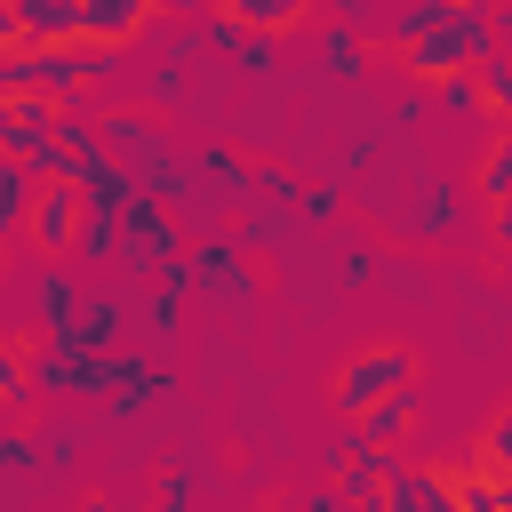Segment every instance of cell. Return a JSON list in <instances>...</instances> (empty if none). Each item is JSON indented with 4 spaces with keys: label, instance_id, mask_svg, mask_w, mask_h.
I'll list each match as a JSON object with an SVG mask.
<instances>
[{
    "label": "cell",
    "instance_id": "1",
    "mask_svg": "<svg viewBox=\"0 0 512 512\" xmlns=\"http://www.w3.org/2000/svg\"><path fill=\"white\" fill-rule=\"evenodd\" d=\"M96 144H104V152L136 176V192H152L176 224H184V216H192V224H216V200L200 192L192 160H184V152H176V144H168L144 112H112V120H96Z\"/></svg>",
    "mask_w": 512,
    "mask_h": 512
},
{
    "label": "cell",
    "instance_id": "2",
    "mask_svg": "<svg viewBox=\"0 0 512 512\" xmlns=\"http://www.w3.org/2000/svg\"><path fill=\"white\" fill-rule=\"evenodd\" d=\"M488 56H496V0H464L432 40L408 48V72H416V88H440L448 72H480Z\"/></svg>",
    "mask_w": 512,
    "mask_h": 512
},
{
    "label": "cell",
    "instance_id": "3",
    "mask_svg": "<svg viewBox=\"0 0 512 512\" xmlns=\"http://www.w3.org/2000/svg\"><path fill=\"white\" fill-rule=\"evenodd\" d=\"M416 384V352L408 344H368V352H352L344 368H336V408L360 424L376 400H392V392H408Z\"/></svg>",
    "mask_w": 512,
    "mask_h": 512
},
{
    "label": "cell",
    "instance_id": "4",
    "mask_svg": "<svg viewBox=\"0 0 512 512\" xmlns=\"http://www.w3.org/2000/svg\"><path fill=\"white\" fill-rule=\"evenodd\" d=\"M176 256H184V240H176V216H168L152 192H136V200L120 208V272H128V280H160Z\"/></svg>",
    "mask_w": 512,
    "mask_h": 512
},
{
    "label": "cell",
    "instance_id": "5",
    "mask_svg": "<svg viewBox=\"0 0 512 512\" xmlns=\"http://www.w3.org/2000/svg\"><path fill=\"white\" fill-rule=\"evenodd\" d=\"M184 264H192V296H200L208 312H248V304H256V264H248V248H240V240L208 232Z\"/></svg>",
    "mask_w": 512,
    "mask_h": 512
},
{
    "label": "cell",
    "instance_id": "6",
    "mask_svg": "<svg viewBox=\"0 0 512 512\" xmlns=\"http://www.w3.org/2000/svg\"><path fill=\"white\" fill-rule=\"evenodd\" d=\"M192 176H200V192L216 200V208H256V160L248 152H232V144H200L192 152Z\"/></svg>",
    "mask_w": 512,
    "mask_h": 512
},
{
    "label": "cell",
    "instance_id": "7",
    "mask_svg": "<svg viewBox=\"0 0 512 512\" xmlns=\"http://www.w3.org/2000/svg\"><path fill=\"white\" fill-rule=\"evenodd\" d=\"M80 224H88V200H80V184H40V200H32V248L40 256H64V248H80Z\"/></svg>",
    "mask_w": 512,
    "mask_h": 512
},
{
    "label": "cell",
    "instance_id": "8",
    "mask_svg": "<svg viewBox=\"0 0 512 512\" xmlns=\"http://www.w3.org/2000/svg\"><path fill=\"white\" fill-rule=\"evenodd\" d=\"M64 184H80V200H88L96 216H120V208L136 200V176H128V168H120V160H112L104 144L72 152V176H64Z\"/></svg>",
    "mask_w": 512,
    "mask_h": 512
},
{
    "label": "cell",
    "instance_id": "9",
    "mask_svg": "<svg viewBox=\"0 0 512 512\" xmlns=\"http://www.w3.org/2000/svg\"><path fill=\"white\" fill-rule=\"evenodd\" d=\"M80 304H88V288H80L64 264H40V272H32V312H40V336H48V344H64V336L80 328Z\"/></svg>",
    "mask_w": 512,
    "mask_h": 512
},
{
    "label": "cell",
    "instance_id": "10",
    "mask_svg": "<svg viewBox=\"0 0 512 512\" xmlns=\"http://www.w3.org/2000/svg\"><path fill=\"white\" fill-rule=\"evenodd\" d=\"M464 224V208H456V192L440 184V176H416V192L400 200V232H416V240H448Z\"/></svg>",
    "mask_w": 512,
    "mask_h": 512
},
{
    "label": "cell",
    "instance_id": "11",
    "mask_svg": "<svg viewBox=\"0 0 512 512\" xmlns=\"http://www.w3.org/2000/svg\"><path fill=\"white\" fill-rule=\"evenodd\" d=\"M392 472H400V464H392V448H368L360 432H344V464H336V488H344L352 504H376V496L392 488Z\"/></svg>",
    "mask_w": 512,
    "mask_h": 512
},
{
    "label": "cell",
    "instance_id": "12",
    "mask_svg": "<svg viewBox=\"0 0 512 512\" xmlns=\"http://www.w3.org/2000/svg\"><path fill=\"white\" fill-rule=\"evenodd\" d=\"M200 48H216V56H232V72H248V80H272V32H248V24H232V16H216L208 32H200Z\"/></svg>",
    "mask_w": 512,
    "mask_h": 512
},
{
    "label": "cell",
    "instance_id": "13",
    "mask_svg": "<svg viewBox=\"0 0 512 512\" xmlns=\"http://www.w3.org/2000/svg\"><path fill=\"white\" fill-rule=\"evenodd\" d=\"M128 320H136V312H128V296H112V288H96V296L80 304V328H72L64 344H72V352H120V336H128Z\"/></svg>",
    "mask_w": 512,
    "mask_h": 512
},
{
    "label": "cell",
    "instance_id": "14",
    "mask_svg": "<svg viewBox=\"0 0 512 512\" xmlns=\"http://www.w3.org/2000/svg\"><path fill=\"white\" fill-rule=\"evenodd\" d=\"M16 32H24L32 48L88 40V24H80V0H16Z\"/></svg>",
    "mask_w": 512,
    "mask_h": 512
},
{
    "label": "cell",
    "instance_id": "15",
    "mask_svg": "<svg viewBox=\"0 0 512 512\" xmlns=\"http://www.w3.org/2000/svg\"><path fill=\"white\" fill-rule=\"evenodd\" d=\"M320 80H336V88H352V80H368V32L360 24H320Z\"/></svg>",
    "mask_w": 512,
    "mask_h": 512
},
{
    "label": "cell",
    "instance_id": "16",
    "mask_svg": "<svg viewBox=\"0 0 512 512\" xmlns=\"http://www.w3.org/2000/svg\"><path fill=\"white\" fill-rule=\"evenodd\" d=\"M456 8H464V0H408V8H392V16L376 24V40L408 56V48H416V40H432V32H440V24L456 16Z\"/></svg>",
    "mask_w": 512,
    "mask_h": 512
},
{
    "label": "cell",
    "instance_id": "17",
    "mask_svg": "<svg viewBox=\"0 0 512 512\" xmlns=\"http://www.w3.org/2000/svg\"><path fill=\"white\" fill-rule=\"evenodd\" d=\"M80 24H88V40L128 48V40L152 24V0H80Z\"/></svg>",
    "mask_w": 512,
    "mask_h": 512
},
{
    "label": "cell",
    "instance_id": "18",
    "mask_svg": "<svg viewBox=\"0 0 512 512\" xmlns=\"http://www.w3.org/2000/svg\"><path fill=\"white\" fill-rule=\"evenodd\" d=\"M416 408H424V400H416V384H408V392H392V400H376V408H368V416H360L352 432H360L368 448H400V440L416 432Z\"/></svg>",
    "mask_w": 512,
    "mask_h": 512
},
{
    "label": "cell",
    "instance_id": "19",
    "mask_svg": "<svg viewBox=\"0 0 512 512\" xmlns=\"http://www.w3.org/2000/svg\"><path fill=\"white\" fill-rule=\"evenodd\" d=\"M296 232H304V216H296L288 200H256V208L240 216V248H248V256H256V248H288Z\"/></svg>",
    "mask_w": 512,
    "mask_h": 512
},
{
    "label": "cell",
    "instance_id": "20",
    "mask_svg": "<svg viewBox=\"0 0 512 512\" xmlns=\"http://www.w3.org/2000/svg\"><path fill=\"white\" fill-rule=\"evenodd\" d=\"M32 200H40V176L24 160H0V240L32 232Z\"/></svg>",
    "mask_w": 512,
    "mask_h": 512
},
{
    "label": "cell",
    "instance_id": "21",
    "mask_svg": "<svg viewBox=\"0 0 512 512\" xmlns=\"http://www.w3.org/2000/svg\"><path fill=\"white\" fill-rule=\"evenodd\" d=\"M472 184H480V200H488V208H496V200H512V120H496V128H488V152H480V176H472Z\"/></svg>",
    "mask_w": 512,
    "mask_h": 512
},
{
    "label": "cell",
    "instance_id": "22",
    "mask_svg": "<svg viewBox=\"0 0 512 512\" xmlns=\"http://www.w3.org/2000/svg\"><path fill=\"white\" fill-rule=\"evenodd\" d=\"M448 488H456V512H504V472L488 464H456Z\"/></svg>",
    "mask_w": 512,
    "mask_h": 512
},
{
    "label": "cell",
    "instance_id": "23",
    "mask_svg": "<svg viewBox=\"0 0 512 512\" xmlns=\"http://www.w3.org/2000/svg\"><path fill=\"white\" fill-rule=\"evenodd\" d=\"M432 104H440V112H456V120H480V128H496V112H488V96H480V72H448V80L432 88Z\"/></svg>",
    "mask_w": 512,
    "mask_h": 512
},
{
    "label": "cell",
    "instance_id": "24",
    "mask_svg": "<svg viewBox=\"0 0 512 512\" xmlns=\"http://www.w3.org/2000/svg\"><path fill=\"white\" fill-rule=\"evenodd\" d=\"M216 8H224L232 24H248V32H288L312 0H216Z\"/></svg>",
    "mask_w": 512,
    "mask_h": 512
},
{
    "label": "cell",
    "instance_id": "25",
    "mask_svg": "<svg viewBox=\"0 0 512 512\" xmlns=\"http://www.w3.org/2000/svg\"><path fill=\"white\" fill-rule=\"evenodd\" d=\"M32 400V352L0 336V408H24Z\"/></svg>",
    "mask_w": 512,
    "mask_h": 512
},
{
    "label": "cell",
    "instance_id": "26",
    "mask_svg": "<svg viewBox=\"0 0 512 512\" xmlns=\"http://www.w3.org/2000/svg\"><path fill=\"white\" fill-rule=\"evenodd\" d=\"M480 96H488L496 120H512V40H496V56L480 64Z\"/></svg>",
    "mask_w": 512,
    "mask_h": 512
},
{
    "label": "cell",
    "instance_id": "27",
    "mask_svg": "<svg viewBox=\"0 0 512 512\" xmlns=\"http://www.w3.org/2000/svg\"><path fill=\"white\" fill-rule=\"evenodd\" d=\"M192 496H200V464H192V456H168V472H160V512H192Z\"/></svg>",
    "mask_w": 512,
    "mask_h": 512
},
{
    "label": "cell",
    "instance_id": "28",
    "mask_svg": "<svg viewBox=\"0 0 512 512\" xmlns=\"http://www.w3.org/2000/svg\"><path fill=\"white\" fill-rule=\"evenodd\" d=\"M80 256H88V264H120V216H96V208H88V224H80Z\"/></svg>",
    "mask_w": 512,
    "mask_h": 512
},
{
    "label": "cell",
    "instance_id": "29",
    "mask_svg": "<svg viewBox=\"0 0 512 512\" xmlns=\"http://www.w3.org/2000/svg\"><path fill=\"white\" fill-rule=\"evenodd\" d=\"M336 208H344V192H336V184H328V176H320V184H304V192H296V216H304V224H312V232H320V224H336Z\"/></svg>",
    "mask_w": 512,
    "mask_h": 512
},
{
    "label": "cell",
    "instance_id": "30",
    "mask_svg": "<svg viewBox=\"0 0 512 512\" xmlns=\"http://www.w3.org/2000/svg\"><path fill=\"white\" fill-rule=\"evenodd\" d=\"M480 464H488V472H512V408L488 424V440H480Z\"/></svg>",
    "mask_w": 512,
    "mask_h": 512
},
{
    "label": "cell",
    "instance_id": "31",
    "mask_svg": "<svg viewBox=\"0 0 512 512\" xmlns=\"http://www.w3.org/2000/svg\"><path fill=\"white\" fill-rule=\"evenodd\" d=\"M336 280H344V288L376 280V248H360V240H352V248H336Z\"/></svg>",
    "mask_w": 512,
    "mask_h": 512
},
{
    "label": "cell",
    "instance_id": "32",
    "mask_svg": "<svg viewBox=\"0 0 512 512\" xmlns=\"http://www.w3.org/2000/svg\"><path fill=\"white\" fill-rule=\"evenodd\" d=\"M32 464H40V440L8 432V440H0V480H16V472H32Z\"/></svg>",
    "mask_w": 512,
    "mask_h": 512
},
{
    "label": "cell",
    "instance_id": "33",
    "mask_svg": "<svg viewBox=\"0 0 512 512\" xmlns=\"http://www.w3.org/2000/svg\"><path fill=\"white\" fill-rule=\"evenodd\" d=\"M40 464H48V472H72V464H80V432H48V440H40Z\"/></svg>",
    "mask_w": 512,
    "mask_h": 512
},
{
    "label": "cell",
    "instance_id": "34",
    "mask_svg": "<svg viewBox=\"0 0 512 512\" xmlns=\"http://www.w3.org/2000/svg\"><path fill=\"white\" fill-rule=\"evenodd\" d=\"M296 512H360V504H352V496H344L336 480H320V488H312V496H304Z\"/></svg>",
    "mask_w": 512,
    "mask_h": 512
},
{
    "label": "cell",
    "instance_id": "35",
    "mask_svg": "<svg viewBox=\"0 0 512 512\" xmlns=\"http://www.w3.org/2000/svg\"><path fill=\"white\" fill-rule=\"evenodd\" d=\"M488 232H496V248L512 256V200H496V208H488Z\"/></svg>",
    "mask_w": 512,
    "mask_h": 512
},
{
    "label": "cell",
    "instance_id": "36",
    "mask_svg": "<svg viewBox=\"0 0 512 512\" xmlns=\"http://www.w3.org/2000/svg\"><path fill=\"white\" fill-rule=\"evenodd\" d=\"M200 8H216V0H152V16H200Z\"/></svg>",
    "mask_w": 512,
    "mask_h": 512
},
{
    "label": "cell",
    "instance_id": "37",
    "mask_svg": "<svg viewBox=\"0 0 512 512\" xmlns=\"http://www.w3.org/2000/svg\"><path fill=\"white\" fill-rule=\"evenodd\" d=\"M16 40H24V32H16V0H0V56H8Z\"/></svg>",
    "mask_w": 512,
    "mask_h": 512
},
{
    "label": "cell",
    "instance_id": "38",
    "mask_svg": "<svg viewBox=\"0 0 512 512\" xmlns=\"http://www.w3.org/2000/svg\"><path fill=\"white\" fill-rule=\"evenodd\" d=\"M8 136H16V96H0V152H8Z\"/></svg>",
    "mask_w": 512,
    "mask_h": 512
},
{
    "label": "cell",
    "instance_id": "39",
    "mask_svg": "<svg viewBox=\"0 0 512 512\" xmlns=\"http://www.w3.org/2000/svg\"><path fill=\"white\" fill-rule=\"evenodd\" d=\"M496 40H512V0H496Z\"/></svg>",
    "mask_w": 512,
    "mask_h": 512
},
{
    "label": "cell",
    "instance_id": "40",
    "mask_svg": "<svg viewBox=\"0 0 512 512\" xmlns=\"http://www.w3.org/2000/svg\"><path fill=\"white\" fill-rule=\"evenodd\" d=\"M88 512H112V504H88Z\"/></svg>",
    "mask_w": 512,
    "mask_h": 512
}]
</instances>
